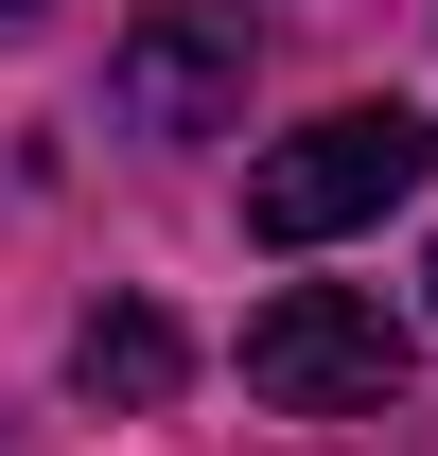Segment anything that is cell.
<instances>
[{"instance_id":"6da1fadb","label":"cell","mask_w":438,"mask_h":456,"mask_svg":"<svg viewBox=\"0 0 438 456\" xmlns=\"http://www.w3.org/2000/svg\"><path fill=\"white\" fill-rule=\"evenodd\" d=\"M421 175H438V123L421 106H316L280 159H246V228H264V246H333V228L403 211Z\"/></svg>"},{"instance_id":"7a4b0ae2","label":"cell","mask_w":438,"mask_h":456,"mask_svg":"<svg viewBox=\"0 0 438 456\" xmlns=\"http://www.w3.org/2000/svg\"><path fill=\"white\" fill-rule=\"evenodd\" d=\"M403 369H421V334H403L369 281H280L264 316H246V387H264V403H298V421L403 403Z\"/></svg>"},{"instance_id":"3957f363","label":"cell","mask_w":438,"mask_h":456,"mask_svg":"<svg viewBox=\"0 0 438 456\" xmlns=\"http://www.w3.org/2000/svg\"><path fill=\"white\" fill-rule=\"evenodd\" d=\"M106 106H123V141H211V123L246 106V0H158V18L123 36Z\"/></svg>"},{"instance_id":"277c9868","label":"cell","mask_w":438,"mask_h":456,"mask_svg":"<svg viewBox=\"0 0 438 456\" xmlns=\"http://www.w3.org/2000/svg\"><path fill=\"white\" fill-rule=\"evenodd\" d=\"M175 369H193V351H175V316H158V298H106V316L70 334V387H88V403H123V421H141V403H175Z\"/></svg>"},{"instance_id":"5b68a950","label":"cell","mask_w":438,"mask_h":456,"mask_svg":"<svg viewBox=\"0 0 438 456\" xmlns=\"http://www.w3.org/2000/svg\"><path fill=\"white\" fill-rule=\"evenodd\" d=\"M0 18H36V0H0Z\"/></svg>"},{"instance_id":"8992f818","label":"cell","mask_w":438,"mask_h":456,"mask_svg":"<svg viewBox=\"0 0 438 456\" xmlns=\"http://www.w3.org/2000/svg\"><path fill=\"white\" fill-rule=\"evenodd\" d=\"M421 298H438V264H421Z\"/></svg>"}]
</instances>
